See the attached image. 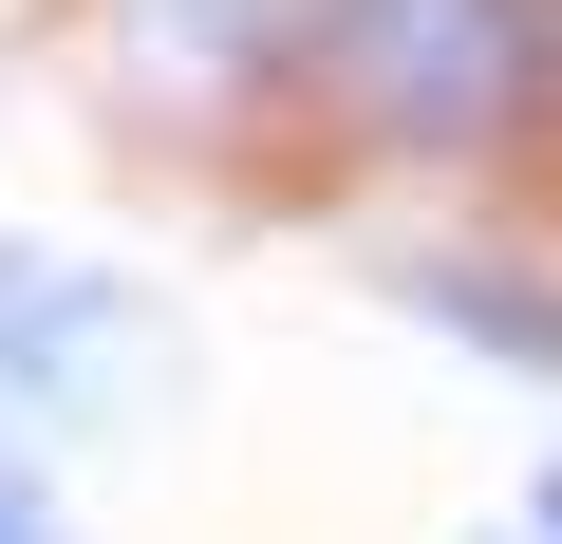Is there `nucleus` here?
Masks as SVG:
<instances>
[{"instance_id": "nucleus-1", "label": "nucleus", "mask_w": 562, "mask_h": 544, "mask_svg": "<svg viewBox=\"0 0 562 544\" xmlns=\"http://www.w3.org/2000/svg\"><path fill=\"white\" fill-rule=\"evenodd\" d=\"M132 338H150L132 282H94V263H57V244H0V395L20 413H113Z\"/></svg>"}, {"instance_id": "nucleus-2", "label": "nucleus", "mask_w": 562, "mask_h": 544, "mask_svg": "<svg viewBox=\"0 0 562 544\" xmlns=\"http://www.w3.org/2000/svg\"><path fill=\"white\" fill-rule=\"evenodd\" d=\"M413 320H469V357L506 376H562V282H506V263H394Z\"/></svg>"}, {"instance_id": "nucleus-3", "label": "nucleus", "mask_w": 562, "mask_h": 544, "mask_svg": "<svg viewBox=\"0 0 562 544\" xmlns=\"http://www.w3.org/2000/svg\"><path fill=\"white\" fill-rule=\"evenodd\" d=\"M0 544H76V525H57V488H38L20 451H0Z\"/></svg>"}, {"instance_id": "nucleus-4", "label": "nucleus", "mask_w": 562, "mask_h": 544, "mask_svg": "<svg viewBox=\"0 0 562 544\" xmlns=\"http://www.w3.org/2000/svg\"><path fill=\"white\" fill-rule=\"evenodd\" d=\"M525 525H543V544H562V469H543V488H525Z\"/></svg>"}]
</instances>
